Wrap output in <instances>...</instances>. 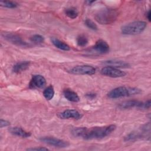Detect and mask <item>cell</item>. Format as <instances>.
<instances>
[{
	"label": "cell",
	"instance_id": "obj_2",
	"mask_svg": "<svg viewBox=\"0 0 151 151\" xmlns=\"http://www.w3.org/2000/svg\"><path fill=\"white\" fill-rule=\"evenodd\" d=\"M118 15V12L115 9L104 8L96 13L94 18L100 24H110L116 20Z\"/></svg>",
	"mask_w": 151,
	"mask_h": 151
},
{
	"label": "cell",
	"instance_id": "obj_15",
	"mask_svg": "<svg viewBox=\"0 0 151 151\" xmlns=\"http://www.w3.org/2000/svg\"><path fill=\"white\" fill-rule=\"evenodd\" d=\"M9 132L12 134L14 136H17L18 137H23V138H27L29 137L31 133L29 132H27L21 127H12L9 129Z\"/></svg>",
	"mask_w": 151,
	"mask_h": 151
},
{
	"label": "cell",
	"instance_id": "obj_23",
	"mask_svg": "<svg viewBox=\"0 0 151 151\" xmlns=\"http://www.w3.org/2000/svg\"><path fill=\"white\" fill-rule=\"evenodd\" d=\"M77 41V44L78 46L80 47H84L86 46L87 44H88V39L87 38L81 34V35H79L76 39Z\"/></svg>",
	"mask_w": 151,
	"mask_h": 151
},
{
	"label": "cell",
	"instance_id": "obj_9",
	"mask_svg": "<svg viewBox=\"0 0 151 151\" xmlns=\"http://www.w3.org/2000/svg\"><path fill=\"white\" fill-rule=\"evenodd\" d=\"M2 35L6 40L13 44L20 47L29 46V44L24 41L22 38L18 34L12 32H4Z\"/></svg>",
	"mask_w": 151,
	"mask_h": 151
},
{
	"label": "cell",
	"instance_id": "obj_10",
	"mask_svg": "<svg viewBox=\"0 0 151 151\" xmlns=\"http://www.w3.org/2000/svg\"><path fill=\"white\" fill-rule=\"evenodd\" d=\"M100 73L102 75L112 78H118L124 76L126 73L117 68L111 66H106L101 68Z\"/></svg>",
	"mask_w": 151,
	"mask_h": 151
},
{
	"label": "cell",
	"instance_id": "obj_27",
	"mask_svg": "<svg viewBox=\"0 0 151 151\" xmlns=\"http://www.w3.org/2000/svg\"><path fill=\"white\" fill-rule=\"evenodd\" d=\"M10 125V122L8 120H4V119H1L0 120V127L3 128L5 127H8Z\"/></svg>",
	"mask_w": 151,
	"mask_h": 151
},
{
	"label": "cell",
	"instance_id": "obj_21",
	"mask_svg": "<svg viewBox=\"0 0 151 151\" xmlns=\"http://www.w3.org/2000/svg\"><path fill=\"white\" fill-rule=\"evenodd\" d=\"M65 14L70 19H75L78 15V12L75 8H66L64 11Z\"/></svg>",
	"mask_w": 151,
	"mask_h": 151
},
{
	"label": "cell",
	"instance_id": "obj_20",
	"mask_svg": "<svg viewBox=\"0 0 151 151\" xmlns=\"http://www.w3.org/2000/svg\"><path fill=\"white\" fill-rule=\"evenodd\" d=\"M54 89L53 86H50L47 87L43 91V96L47 100H51L54 96Z\"/></svg>",
	"mask_w": 151,
	"mask_h": 151
},
{
	"label": "cell",
	"instance_id": "obj_12",
	"mask_svg": "<svg viewBox=\"0 0 151 151\" xmlns=\"http://www.w3.org/2000/svg\"><path fill=\"white\" fill-rule=\"evenodd\" d=\"M58 116L62 119H74L78 120L81 118L82 115L81 113L76 109H67L59 113Z\"/></svg>",
	"mask_w": 151,
	"mask_h": 151
},
{
	"label": "cell",
	"instance_id": "obj_26",
	"mask_svg": "<svg viewBox=\"0 0 151 151\" xmlns=\"http://www.w3.org/2000/svg\"><path fill=\"white\" fill-rule=\"evenodd\" d=\"M49 149L47 147H29L27 149V150H30V151H45V150H48Z\"/></svg>",
	"mask_w": 151,
	"mask_h": 151
},
{
	"label": "cell",
	"instance_id": "obj_28",
	"mask_svg": "<svg viewBox=\"0 0 151 151\" xmlns=\"http://www.w3.org/2000/svg\"><path fill=\"white\" fill-rule=\"evenodd\" d=\"M96 96H97V94L94 93H88L86 94V97L88 99H90V100L94 99L96 97Z\"/></svg>",
	"mask_w": 151,
	"mask_h": 151
},
{
	"label": "cell",
	"instance_id": "obj_7",
	"mask_svg": "<svg viewBox=\"0 0 151 151\" xmlns=\"http://www.w3.org/2000/svg\"><path fill=\"white\" fill-rule=\"evenodd\" d=\"M39 140L47 145L56 147H59V148H65L69 146L70 143L68 142L58 139L54 137H51V136H44L41 137L39 139Z\"/></svg>",
	"mask_w": 151,
	"mask_h": 151
},
{
	"label": "cell",
	"instance_id": "obj_29",
	"mask_svg": "<svg viewBox=\"0 0 151 151\" xmlns=\"http://www.w3.org/2000/svg\"><path fill=\"white\" fill-rule=\"evenodd\" d=\"M146 18H147L148 21L150 22L151 21V12H150V10H148L147 11V12H146Z\"/></svg>",
	"mask_w": 151,
	"mask_h": 151
},
{
	"label": "cell",
	"instance_id": "obj_30",
	"mask_svg": "<svg viewBox=\"0 0 151 151\" xmlns=\"http://www.w3.org/2000/svg\"><path fill=\"white\" fill-rule=\"evenodd\" d=\"M94 2H95L94 1H86V3L87 4V5H91Z\"/></svg>",
	"mask_w": 151,
	"mask_h": 151
},
{
	"label": "cell",
	"instance_id": "obj_8",
	"mask_svg": "<svg viewBox=\"0 0 151 151\" xmlns=\"http://www.w3.org/2000/svg\"><path fill=\"white\" fill-rule=\"evenodd\" d=\"M68 71L73 74L91 76L95 74L96 68L90 65H81L72 67Z\"/></svg>",
	"mask_w": 151,
	"mask_h": 151
},
{
	"label": "cell",
	"instance_id": "obj_6",
	"mask_svg": "<svg viewBox=\"0 0 151 151\" xmlns=\"http://www.w3.org/2000/svg\"><path fill=\"white\" fill-rule=\"evenodd\" d=\"M151 106L150 100L146 101H141L137 100H130L124 101L120 103L118 107L120 109H130L132 108H136L138 109L146 110L149 109Z\"/></svg>",
	"mask_w": 151,
	"mask_h": 151
},
{
	"label": "cell",
	"instance_id": "obj_18",
	"mask_svg": "<svg viewBox=\"0 0 151 151\" xmlns=\"http://www.w3.org/2000/svg\"><path fill=\"white\" fill-rule=\"evenodd\" d=\"M51 41L52 44L58 49H60L63 51H69L70 50V47L68 44H67L64 42L58 40L57 38L52 37L51 39Z\"/></svg>",
	"mask_w": 151,
	"mask_h": 151
},
{
	"label": "cell",
	"instance_id": "obj_4",
	"mask_svg": "<svg viewBox=\"0 0 151 151\" xmlns=\"http://www.w3.org/2000/svg\"><path fill=\"white\" fill-rule=\"evenodd\" d=\"M150 123L143 125L138 130L133 131L129 133L124 137V141L126 142H135L142 139H150Z\"/></svg>",
	"mask_w": 151,
	"mask_h": 151
},
{
	"label": "cell",
	"instance_id": "obj_22",
	"mask_svg": "<svg viewBox=\"0 0 151 151\" xmlns=\"http://www.w3.org/2000/svg\"><path fill=\"white\" fill-rule=\"evenodd\" d=\"M0 5L1 6L7 8H15L18 6V4L14 1H1Z\"/></svg>",
	"mask_w": 151,
	"mask_h": 151
},
{
	"label": "cell",
	"instance_id": "obj_13",
	"mask_svg": "<svg viewBox=\"0 0 151 151\" xmlns=\"http://www.w3.org/2000/svg\"><path fill=\"white\" fill-rule=\"evenodd\" d=\"M93 49L99 54H106L110 50L109 45L103 40H99L93 46Z\"/></svg>",
	"mask_w": 151,
	"mask_h": 151
},
{
	"label": "cell",
	"instance_id": "obj_3",
	"mask_svg": "<svg viewBox=\"0 0 151 151\" xmlns=\"http://www.w3.org/2000/svg\"><path fill=\"white\" fill-rule=\"evenodd\" d=\"M141 93L142 90L136 87L120 86L114 88L109 91L107 94V96L110 99H116L139 94Z\"/></svg>",
	"mask_w": 151,
	"mask_h": 151
},
{
	"label": "cell",
	"instance_id": "obj_24",
	"mask_svg": "<svg viewBox=\"0 0 151 151\" xmlns=\"http://www.w3.org/2000/svg\"><path fill=\"white\" fill-rule=\"evenodd\" d=\"M84 24L85 25H86V27L92 30H94V31H96L98 29V27H97V25L91 19L87 18L84 21Z\"/></svg>",
	"mask_w": 151,
	"mask_h": 151
},
{
	"label": "cell",
	"instance_id": "obj_17",
	"mask_svg": "<svg viewBox=\"0 0 151 151\" xmlns=\"http://www.w3.org/2000/svg\"><path fill=\"white\" fill-rule=\"evenodd\" d=\"M63 94L65 98L70 101L76 103L80 101V97L78 94L70 88L64 89L63 91Z\"/></svg>",
	"mask_w": 151,
	"mask_h": 151
},
{
	"label": "cell",
	"instance_id": "obj_25",
	"mask_svg": "<svg viewBox=\"0 0 151 151\" xmlns=\"http://www.w3.org/2000/svg\"><path fill=\"white\" fill-rule=\"evenodd\" d=\"M31 41L35 43H42L44 41V38L40 34H35L31 37Z\"/></svg>",
	"mask_w": 151,
	"mask_h": 151
},
{
	"label": "cell",
	"instance_id": "obj_11",
	"mask_svg": "<svg viewBox=\"0 0 151 151\" xmlns=\"http://www.w3.org/2000/svg\"><path fill=\"white\" fill-rule=\"evenodd\" d=\"M46 84L45 78L41 75H33L29 82V86L31 88H42Z\"/></svg>",
	"mask_w": 151,
	"mask_h": 151
},
{
	"label": "cell",
	"instance_id": "obj_5",
	"mask_svg": "<svg viewBox=\"0 0 151 151\" xmlns=\"http://www.w3.org/2000/svg\"><path fill=\"white\" fill-rule=\"evenodd\" d=\"M146 26L147 24L145 21H133L122 26L121 32L126 35H137L142 33L145 29Z\"/></svg>",
	"mask_w": 151,
	"mask_h": 151
},
{
	"label": "cell",
	"instance_id": "obj_14",
	"mask_svg": "<svg viewBox=\"0 0 151 151\" xmlns=\"http://www.w3.org/2000/svg\"><path fill=\"white\" fill-rule=\"evenodd\" d=\"M107 66H111L114 68H127L130 67V64L124 61L119 60H110L105 61L103 63Z\"/></svg>",
	"mask_w": 151,
	"mask_h": 151
},
{
	"label": "cell",
	"instance_id": "obj_16",
	"mask_svg": "<svg viewBox=\"0 0 151 151\" xmlns=\"http://www.w3.org/2000/svg\"><path fill=\"white\" fill-rule=\"evenodd\" d=\"M29 65H30V61H19L14 65V66L12 67V71L15 73H20L25 71L27 69H28Z\"/></svg>",
	"mask_w": 151,
	"mask_h": 151
},
{
	"label": "cell",
	"instance_id": "obj_19",
	"mask_svg": "<svg viewBox=\"0 0 151 151\" xmlns=\"http://www.w3.org/2000/svg\"><path fill=\"white\" fill-rule=\"evenodd\" d=\"M86 127H76L71 130V134L76 137H82Z\"/></svg>",
	"mask_w": 151,
	"mask_h": 151
},
{
	"label": "cell",
	"instance_id": "obj_1",
	"mask_svg": "<svg viewBox=\"0 0 151 151\" xmlns=\"http://www.w3.org/2000/svg\"><path fill=\"white\" fill-rule=\"evenodd\" d=\"M116 129L114 124L104 126L93 127L90 129L86 127L82 138L85 140L103 139L113 132Z\"/></svg>",
	"mask_w": 151,
	"mask_h": 151
}]
</instances>
